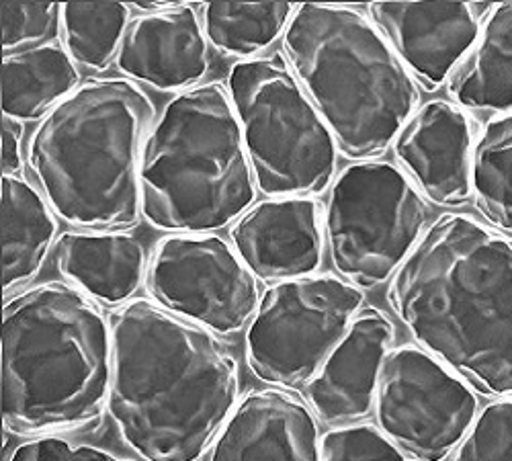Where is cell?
Listing matches in <instances>:
<instances>
[{
    "instance_id": "cell-1",
    "label": "cell",
    "mask_w": 512,
    "mask_h": 461,
    "mask_svg": "<svg viewBox=\"0 0 512 461\" xmlns=\"http://www.w3.org/2000/svg\"><path fill=\"white\" fill-rule=\"evenodd\" d=\"M113 377L107 412L144 461H201L238 406L240 369L209 332L152 300L109 316Z\"/></svg>"
},
{
    "instance_id": "cell-2",
    "label": "cell",
    "mask_w": 512,
    "mask_h": 461,
    "mask_svg": "<svg viewBox=\"0 0 512 461\" xmlns=\"http://www.w3.org/2000/svg\"><path fill=\"white\" fill-rule=\"evenodd\" d=\"M388 302L420 349L478 394L512 398V238L465 214L424 230Z\"/></svg>"
},
{
    "instance_id": "cell-3",
    "label": "cell",
    "mask_w": 512,
    "mask_h": 461,
    "mask_svg": "<svg viewBox=\"0 0 512 461\" xmlns=\"http://www.w3.org/2000/svg\"><path fill=\"white\" fill-rule=\"evenodd\" d=\"M3 421L11 433L68 435L95 425L109 404L113 334L101 304L50 281L3 308Z\"/></svg>"
},
{
    "instance_id": "cell-4",
    "label": "cell",
    "mask_w": 512,
    "mask_h": 461,
    "mask_svg": "<svg viewBox=\"0 0 512 461\" xmlns=\"http://www.w3.org/2000/svg\"><path fill=\"white\" fill-rule=\"evenodd\" d=\"M156 109L136 82L91 78L37 123L27 164L50 207L76 230L142 218L140 162Z\"/></svg>"
},
{
    "instance_id": "cell-5",
    "label": "cell",
    "mask_w": 512,
    "mask_h": 461,
    "mask_svg": "<svg viewBox=\"0 0 512 461\" xmlns=\"http://www.w3.org/2000/svg\"><path fill=\"white\" fill-rule=\"evenodd\" d=\"M283 58L351 160L386 152L418 107L416 80L357 9L297 5Z\"/></svg>"
},
{
    "instance_id": "cell-6",
    "label": "cell",
    "mask_w": 512,
    "mask_h": 461,
    "mask_svg": "<svg viewBox=\"0 0 512 461\" xmlns=\"http://www.w3.org/2000/svg\"><path fill=\"white\" fill-rule=\"evenodd\" d=\"M142 216L168 234H216L256 199V183L228 89L205 82L177 93L154 121L140 162Z\"/></svg>"
},
{
    "instance_id": "cell-7",
    "label": "cell",
    "mask_w": 512,
    "mask_h": 461,
    "mask_svg": "<svg viewBox=\"0 0 512 461\" xmlns=\"http://www.w3.org/2000/svg\"><path fill=\"white\" fill-rule=\"evenodd\" d=\"M226 89L256 189L267 197H314L334 183L336 140L283 58L236 62Z\"/></svg>"
},
{
    "instance_id": "cell-8",
    "label": "cell",
    "mask_w": 512,
    "mask_h": 461,
    "mask_svg": "<svg viewBox=\"0 0 512 461\" xmlns=\"http://www.w3.org/2000/svg\"><path fill=\"white\" fill-rule=\"evenodd\" d=\"M429 222L424 197L392 162L361 160L340 171L324 212L336 273L373 289L392 281Z\"/></svg>"
},
{
    "instance_id": "cell-9",
    "label": "cell",
    "mask_w": 512,
    "mask_h": 461,
    "mask_svg": "<svg viewBox=\"0 0 512 461\" xmlns=\"http://www.w3.org/2000/svg\"><path fill=\"white\" fill-rule=\"evenodd\" d=\"M363 291L330 273L271 285L246 328V361L273 388L308 386L363 310Z\"/></svg>"
},
{
    "instance_id": "cell-10",
    "label": "cell",
    "mask_w": 512,
    "mask_h": 461,
    "mask_svg": "<svg viewBox=\"0 0 512 461\" xmlns=\"http://www.w3.org/2000/svg\"><path fill=\"white\" fill-rule=\"evenodd\" d=\"M375 418L379 431L414 461H445L472 429L478 392L418 345L383 361Z\"/></svg>"
},
{
    "instance_id": "cell-11",
    "label": "cell",
    "mask_w": 512,
    "mask_h": 461,
    "mask_svg": "<svg viewBox=\"0 0 512 461\" xmlns=\"http://www.w3.org/2000/svg\"><path fill=\"white\" fill-rule=\"evenodd\" d=\"M146 291L154 304L218 337L240 332L259 308V283L218 234H168L150 257Z\"/></svg>"
},
{
    "instance_id": "cell-12",
    "label": "cell",
    "mask_w": 512,
    "mask_h": 461,
    "mask_svg": "<svg viewBox=\"0 0 512 461\" xmlns=\"http://www.w3.org/2000/svg\"><path fill=\"white\" fill-rule=\"evenodd\" d=\"M230 240L259 281L312 277L324 261V209L314 197H269L232 226Z\"/></svg>"
},
{
    "instance_id": "cell-13",
    "label": "cell",
    "mask_w": 512,
    "mask_h": 461,
    "mask_svg": "<svg viewBox=\"0 0 512 461\" xmlns=\"http://www.w3.org/2000/svg\"><path fill=\"white\" fill-rule=\"evenodd\" d=\"M371 23L426 89H441L480 35L474 3H371Z\"/></svg>"
},
{
    "instance_id": "cell-14",
    "label": "cell",
    "mask_w": 512,
    "mask_h": 461,
    "mask_svg": "<svg viewBox=\"0 0 512 461\" xmlns=\"http://www.w3.org/2000/svg\"><path fill=\"white\" fill-rule=\"evenodd\" d=\"M394 154L424 199L457 207L474 195V121L451 101H429L414 111L394 140Z\"/></svg>"
},
{
    "instance_id": "cell-15",
    "label": "cell",
    "mask_w": 512,
    "mask_h": 461,
    "mask_svg": "<svg viewBox=\"0 0 512 461\" xmlns=\"http://www.w3.org/2000/svg\"><path fill=\"white\" fill-rule=\"evenodd\" d=\"M396 337L394 322L375 308L357 314L340 343L306 386L314 414L328 425L359 423L373 408L383 361Z\"/></svg>"
},
{
    "instance_id": "cell-16",
    "label": "cell",
    "mask_w": 512,
    "mask_h": 461,
    "mask_svg": "<svg viewBox=\"0 0 512 461\" xmlns=\"http://www.w3.org/2000/svg\"><path fill=\"white\" fill-rule=\"evenodd\" d=\"M197 11L181 5L132 19L117 54L123 78L173 93L199 87L209 70V52Z\"/></svg>"
},
{
    "instance_id": "cell-17",
    "label": "cell",
    "mask_w": 512,
    "mask_h": 461,
    "mask_svg": "<svg viewBox=\"0 0 512 461\" xmlns=\"http://www.w3.org/2000/svg\"><path fill=\"white\" fill-rule=\"evenodd\" d=\"M320 431L310 404L283 388L240 398L211 447V461H320Z\"/></svg>"
},
{
    "instance_id": "cell-18",
    "label": "cell",
    "mask_w": 512,
    "mask_h": 461,
    "mask_svg": "<svg viewBox=\"0 0 512 461\" xmlns=\"http://www.w3.org/2000/svg\"><path fill=\"white\" fill-rule=\"evenodd\" d=\"M54 255L66 283L109 308L136 300L150 265L144 242L123 230L64 232L56 240Z\"/></svg>"
},
{
    "instance_id": "cell-19",
    "label": "cell",
    "mask_w": 512,
    "mask_h": 461,
    "mask_svg": "<svg viewBox=\"0 0 512 461\" xmlns=\"http://www.w3.org/2000/svg\"><path fill=\"white\" fill-rule=\"evenodd\" d=\"M58 232L56 212L21 175L3 177V289L21 291L44 267Z\"/></svg>"
},
{
    "instance_id": "cell-20",
    "label": "cell",
    "mask_w": 512,
    "mask_h": 461,
    "mask_svg": "<svg viewBox=\"0 0 512 461\" xmlns=\"http://www.w3.org/2000/svg\"><path fill=\"white\" fill-rule=\"evenodd\" d=\"M447 91L461 109L512 113V3L490 11L474 48L449 76Z\"/></svg>"
},
{
    "instance_id": "cell-21",
    "label": "cell",
    "mask_w": 512,
    "mask_h": 461,
    "mask_svg": "<svg viewBox=\"0 0 512 461\" xmlns=\"http://www.w3.org/2000/svg\"><path fill=\"white\" fill-rule=\"evenodd\" d=\"M80 72L58 44H48L3 60V115L17 121L44 119L80 85Z\"/></svg>"
},
{
    "instance_id": "cell-22",
    "label": "cell",
    "mask_w": 512,
    "mask_h": 461,
    "mask_svg": "<svg viewBox=\"0 0 512 461\" xmlns=\"http://www.w3.org/2000/svg\"><path fill=\"white\" fill-rule=\"evenodd\" d=\"M293 13L291 3H207L201 23L213 48L244 62L269 50Z\"/></svg>"
},
{
    "instance_id": "cell-23",
    "label": "cell",
    "mask_w": 512,
    "mask_h": 461,
    "mask_svg": "<svg viewBox=\"0 0 512 461\" xmlns=\"http://www.w3.org/2000/svg\"><path fill=\"white\" fill-rule=\"evenodd\" d=\"M472 189L492 228L512 236V113L484 123L474 148Z\"/></svg>"
},
{
    "instance_id": "cell-24",
    "label": "cell",
    "mask_w": 512,
    "mask_h": 461,
    "mask_svg": "<svg viewBox=\"0 0 512 461\" xmlns=\"http://www.w3.org/2000/svg\"><path fill=\"white\" fill-rule=\"evenodd\" d=\"M132 7L125 3H66L62 5V41L76 66L107 70L119 54Z\"/></svg>"
},
{
    "instance_id": "cell-25",
    "label": "cell",
    "mask_w": 512,
    "mask_h": 461,
    "mask_svg": "<svg viewBox=\"0 0 512 461\" xmlns=\"http://www.w3.org/2000/svg\"><path fill=\"white\" fill-rule=\"evenodd\" d=\"M3 50L5 56L21 54L54 44L62 35V5L58 3H3Z\"/></svg>"
},
{
    "instance_id": "cell-26",
    "label": "cell",
    "mask_w": 512,
    "mask_h": 461,
    "mask_svg": "<svg viewBox=\"0 0 512 461\" xmlns=\"http://www.w3.org/2000/svg\"><path fill=\"white\" fill-rule=\"evenodd\" d=\"M453 461H512V398L484 406Z\"/></svg>"
},
{
    "instance_id": "cell-27",
    "label": "cell",
    "mask_w": 512,
    "mask_h": 461,
    "mask_svg": "<svg viewBox=\"0 0 512 461\" xmlns=\"http://www.w3.org/2000/svg\"><path fill=\"white\" fill-rule=\"evenodd\" d=\"M320 461H408L379 427L338 425L320 439Z\"/></svg>"
},
{
    "instance_id": "cell-28",
    "label": "cell",
    "mask_w": 512,
    "mask_h": 461,
    "mask_svg": "<svg viewBox=\"0 0 512 461\" xmlns=\"http://www.w3.org/2000/svg\"><path fill=\"white\" fill-rule=\"evenodd\" d=\"M7 461H134L130 457H121L119 453L93 445L72 441L62 435L52 437H33L25 439L13 449Z\"/></svg>"
},
{
    "instance_id": "cell-29",
    "label": "cell",
    "mask_w": 512,
    "mask_h": 461,
    "mask_svg": "<svg viewBox=\"0 0 512 461\" xmlns=\"http://www.w3.org/2000/svg\"><path fill=\"white\" fill-rule=\"evenodd\" d=\"M21 138H23V123L3 115V177L19 175L21 171L23 166Z\"/></svg>"
}]
</instances>
